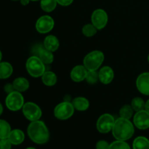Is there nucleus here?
Returning a JSON list of instances; mask_svg holds the SVG:
<instances>
[{
    "label": "nucleus",
    "instance_id": "nucleus-3",
    "mask_svg": "<svg viewBox=\"0 0 149 149\" xmlns=\"http://www.w3.org/2000/svg\"><path fill=\"white\" fill-rule=\"evenodd\" d=\"M104 54L99 50H94L84 58V65L87 71H97L104 61Z\"/></svg>",
    "mask_w": 149,
    "mask_h": 149
},
{
    "label": "nucleus",
    "instance_id": "nucleus-9",
    "mask_svg": "<svg viewBox=\"0 0 149 149\" xmlns=\"http://www.w3.org/2000/svg\"><path fill=\"white\" fill-rule=\"evenodd\" d=\"M91 21L93 26L98 30L103 29L108 23V15L104 10L97 9L93 13Z\"/></svg>",
    "mask_w": 149,
    "mask_h": 149
},
{
    "label": "nucleus",
    "instance_id": "nucleus-31",
    "mask_svg": "<svg viewBox=\"0 0 149 149\" xmlns=\"http://www.w3.org/2000/svg\"><path fill=\"white\" fill-rule=\"evenodd\" d=\"M110 145L106 141H99L96 143V149H109Z\"/></svg>",
    "mask_w": 149,
    "mask_h": 149
},
{
    "label": "nucleus",
    "instance_id": "nucleus-30",
    "mask_svg": "<svg viewBox=\"0 0 149 149\" xmlns=\"http://www.w3.org/2000/svg\"><path fill=\"white\" fill-rule=\"evenodd\" d=\"M12 145L8 138L0 140V149H11Z\"/></svg>",
    "mask_w": 149,
    "mask_h": 149
},
{
    "label": "nucleus",
    "instance_id": "nucleus-24",
    "mask_svg": "<svg viewBox=\"0 0 149 149\" xmlns=\"http://www.w3.org/2000/svg\"><path fill=\"white\" fill-rule=\"evenodd\" d=\"M57 3L56 0H41V8L45 12L50 13L56 8Z\"/></svg>",
    "mask_w": 149,
    "mask_h": 149
},
{
    "label": "nucleus",
    "instance_id": "nucleus-8",
    "mask_svg": "<svg viewBox=\"0 0 149 149\" xmlns=\"http://www.w3.org/2000/svg\"><path fill=\"white\" fill-rule=\"evenodd\" d=\"M114 122V118L112 115L109 113H104L101 115L97 119V124H96L97 130L100 133H108L111 130H112Z\"/></svg>",
    "mask_w": 149,
    "mask_h": 149
},
{
    "label": "nucleus",
    "instance_id": "nucleus-19",
    "mask_svg": "<svg viewBox=\"0 0 149 149\" xmlns=\"http://www.w3.org/2000/svg\"><path fill=\"white\" fill-rule=\"evenodd\" d=\"M13 85L14 87L15 90L18 91L20 93L25 92L29 89V82L26 78L23 77H18L15 79L13 83Z\"/></svg>",
    "mask_w": 149,
    "mask_h": 149
},
{
    "label": "nucleus",
    "instance_id": "nucleus-20",
    "mask_svg": "<svg viewBox=\"0 0 149 149\" xmlns=\"http://www.w3.org/2000/svg\"><path fill=\"white\" fill-rule=\"evenodd\" d=\"M13 66L10 63H0V79H5L9 78L13 74Z\"/></svg>",
    "mask_w": 149,
    "mask_h": 149
},
{
    "label": "nucleus",
    "instance_id": "nucleus-23",
    "mask_svg": "<svg viewBox=\"0 0 149 149\" xmlns=\"http://www.w3.org/2000/svg\"><path fill=\"white\" fill-rule=\"evenodd\" d=\"M11 132V127L10 124L5 120L0 119V140L8 138Z\"/></svg>",
    "mask_w": 149,
    "mask_h": 149
},
{
    "label": "nucleus",
    "instance_id": "nucleus-28",
    "mask_svg": "<svg viewBox=\"0 0 149 149\" xmlns=\"http://www.w3.org/2000/svg\"><path fill=\"white\" fill-rule=\"evenodd\" d=\"M109 149H130V147L125 141H116L110 144Z\"/></svg>",
    "mask_w": 149,
    "mask_h": 149
},
{
    "label": "nucleus",
    "instance_id": "nucleus-7",
    "mask_svg": "<svg viewBox=\"0 0 149 149\" xmlns=\"http://www.w3.org/2000/svg\"><path fill=\"white\" fill-rule=\"evenodd\" d=\"M23 113L25 117L31 122L39 120L42 114L40 107L32 102L24 103L23 106Z\"/></svg>",
    "mask_w": 149,
    "mask_h": 149
},
{
    "label": "nucleus",
    "instance_id": "nucleus-32",
    "mask_svg": "<svg viewBox=\"0 0 149 149\" xmlns=\"http://www.w3.org/2000/svg\"><path fill=\"white\" fill-rule=\"evenodd\" d=\"M58 4L61 6H68L73 2L74 0H56Z\"/></svg>",
    "mask_w": 149,
    "mask_h": 149
},
{
    "label": "nucleus",
    "instance_id": "nucleus-10",
    "mask_svg": "<svg viewBox=\"0 0 149 149\" xmlns=\"http://www.w3.org/2000/svg\"><path fill=\"white\" fill-rule=\"evenodd\" d=\"M55 22L49 15H43L39 17L36 23V29L40 33H47L53 29Z\"/></svg>",
    "mask_w": 149,
    "mask_h": 149
},
{
    "label": "nucleus",
    "instance_id": "nucleus-21",
    "mask_svg": "<svg viewBox=\"0 0 149 149\" xmlns=\"http://www.w3.org/2000/svg\"><path fill=\"white\" fill-rule=\"evenodd\" d=\"M42 80L47 86H54L57 82V77L52 71H45L42 76Z\"/></svg>",
    "mask_w": 149,
    "mask_h": 149
},
{
    "label": "nucleus",
    "instance_id": "nucleus-41",
    "mask_svg": "<svg viewBox=\"0 0 149 149\" xmlns=\"http://www.w3.org/2000/svg\"><path fill=\"white\" fill-rule=\"evenodd\" d=\"M13 1H18V0H13Z\"/></svg>",
    "mask_w": 149,
    "mask_h": 149
},
{
    "label": "nucleus",
    "instance_id": "nucleus-1",
    "mask_svg": "<svg viewBox=\"0 0 149 149\" xmlns=\"http://www.w3.org/2000/svg\"><path fill=\"white\" fill-rule=\"evenodd\" d=\"M28 135L33 142L37 144L46 143L49 138V132L46 125L42 121H34L29 125Z\"/></svg>",
    "mask_w": 149,
    "mask_h": 149
},
{
    "label": "nucleus",
    "instance_id": "nucleus-27",
    "mask_svg": "<svg viewBox=\"0 0 149 149\" xmlns=\"http://www.w3.org/2000/svg\"><path fill=\"white\" fill-rule=\"evenodd\" d=\"M83 34L87 37H91L97 33V29L93 24H87L82 28Z\"/></svg>",
    "mask_w": 149,
    "mask_h": 149
},
{
    "label": "nucleus",
    "instance_id": "nucleus-34",
    "mask_svg": "<svg viewBox=\"0 0 149 149\" xmlns=\"http://www.w3.org/2000/svg\"><path fill=\"white\" fill-rule=\"evenodd\" d=\"M20 3H21L22 5L26 6V5H27V4H29L30 0H20Z\"/></svg>",
    "mask_w": 149,
    "mask_h": 149
},
{
    "label": "nucleus",
    "instance_id": "nucleus-5",
    "mask_svg": "<svg viewBox=\"0 0 149 149\" xmlns=\"http://www.w3.org/2000/svg\"><path fill=\"white\" fill-rule=\"evenodd\" d=\"M5 104L7 109L12 111H19L24 105L23 96L20 92L15 90L7 95L5 99Z\"/></svg>",
    "mask_w": 149,
    "mask_h": 149
},
{
    "label": "nucleus",
    "instance_id": "nucleus-4",
    "mask_svg": "<svg viewBox=\"0 0 149 149\" xmlns=\"http://www.w3.org/2000/svg\"><path fill=\"white\" fill-rule=\"evenodd\" d=\"M26 70L33 77H39L45 72V64L35 55L30 57L26 61Z\"/></svg>",
    "mask_w": 149,
    "mask_h": 149
},
{
    "label": "nucleus",
    "instance_id": "nucleus-12",
    "mask_svg": "<svg viewBox=\"0 0 149 149\" xmlns=\"http://www.w3.org/2000/svg\"><path fill=\"white\" fill-rule=\"evenodd\" d=\"M134 125L140 130L149 128V113L145 109L137 111L133 118Z\"/></svg>",
    "mask_w": 149,
    "mask_h": 149
},
{
    "label": "nucleus",
    "instance_id": "nucleus-11",
    "mask_svg": "<svg viewBox=\"0 0 149 149\" xmlns=\"http://www.w3.org/2000/svg\"><path fill=\"white\" fill-rule=\"evenodd\" d=\"M33 52L34 53L35 56L39 58L46 65L51 64L53 62L54 56L53 54H52V52L47 49L44 47V45L42 46L41 45H39L35 46Z\"/></svg>",
    "mask_w": 149,
    "mask_h": 149
},
{
    "label": "nucleus",
    "instance_id": "nucleus-25",
    "mask_svg": "<svg viewBox=\"0 0 149 149\" xmlns=\"http://www.w3.org/2000/svg\"><path fill=\"white\" fill-rule=\"evenodd\" d=\"M133 111L134 110L132 106L130 105H125L121 108L120 111H119V115H120V117L130 119V118H132V115H133Z\"/></svg>",
    "mask_w": 149,
    "mask_h": 149
},
{
    "label": "nucleus",
    "instance_id": "nucleus-17",
    "mask_svg": "<svg viewBox=\"0 0 149 149\" xmlns=\"http://www.w3.org/2000/svg\"><path fill=\"white\" fill-rule=\"evenodd\" d=\"M9 141H10L13 145H20L23 142L25 139V135L23 132L20 130L15 129L11 130L8 138Z\"/></svg>",
    "mask_w": 149,
    "mask_h": 149
},
{
    "label": "nucleus",
    "instance_id": "nucleus-2",
    "mask_svg": "<svg viewBox=\"0 0 149 149\" xmlns=\"http://www.w3.org/2000/svg\"><path fill=\"white\" fill-rule=\"evenodd\" d=\"M134 131L133 125L130 119L120 117L115 121L112 133L117 141H125L132 138Z\"/></svg>",
    "mask_w": 149,
    "mask_h": 149
},
{
    "label": "nucleus",
    "instance_id": "nucleus-38",
    "mask_svg": "<svg viewBox=\"0 0 149 149\" xmlns=\"http://www.w3.org/2000/svg\"><path fill=\"white\" fill-rule=\"evenodd\" d=\"M26 149H36V148H32V147H29V148H27Z\"/></svg>",
    "mask_w": 149,
    "mask_h": 149
},
{
    "label": "nucleus",
    "instance_id": "nucleus-40",
    "mask_svg": "<svg viewBox=\"0 0 149 149\" xmlns=\"http://www.w3.org/2000/svg\"><path fill=\"white\" fill-rule=\"evenodd\" d=\"M148 63H149V55H148Z\"/></svg>",
    "mask_w": 149,
    "mask_h": 149
},
{
    "label": "nucleus",
    "instance_id": "nucleus-18",
    "mask_svg": "<svg viewBox=\"0 0 149 149\" xmlns=\"http://www.w3.org/2000/svg\"><path fill=\"white\" fill-rule=\"evenodd\" d=\"M72 104L74 109L79 111H84L89 108L90 103L87 98L84 97H77L72 101Z\"/></svg>",
    "mask_w": 149,
    "mask_h": 149
},
{
    "label": "nucleus",
    "instance_id": "nucleus-15",
    "mask_svg": "<svg viewBox=\"0 0 149 149\" xmlns=\"http://www.w3.org/2000/svg\"><path fill=\"white\" fill-rule=\"evenodd\" d=\"M98 77L99 80L103 84H108L112 81L113 77H114V74H113V69L111 67L104 66L100 68V70L99 71Z\"/></svg>",
    "mask_w": 149,
    "mask_h": 149
},
{
    "label": "nucleus",
    "instance_id": "nucleus-22",
    "mask_svg": "<svg viewBox=\"0 0 149 149\" xmlns=\"http://www.w3.org/2000/svg\"><path fill=\"white\" fill-rule=\"evenodd\" d=\"M133 149H149V140L143 136L135 138L132 143Z\"/></svg>",
    "mask_w": 149,
    "mask_h": 149
},
{
    "label": "nucleus",
    "instance_id": "nucleus-6",
    "mask_svg": "<svg viewBox=\"0 0 149 149\" xmlns=\"http://www.w3.org/2000/svg\"><path fill=\"white\" fill-rule=\"evenodd\" d=\"M74 107L72 103L69 101H63L59 103L54 110L55 116L61 120H65L72 116L74 112Z\"/></svg>",
    "mask_w": 149,
    "mask_h": 149
},
{
    "label": "nucleus",
    "instance_id": "nucleus-37",
    "mask_svg": "<svg viewBox=\"0 0 149 149\" xmlns=\"http://www.w3.org/2000/svg\"><path fill=\"white\" fill-rule=\"evenodd\" d=\"M1 58H2V54H1V50H0V63H1Z\"/></svg>",
    "mask_w": 149,
    "mask_h": 149
},
{
    "label": "nucleus",
    "instance_id": "nucleus-39",
    "mask_svg": "<svg viewBox=\"0 0 149 149\" xmlns=\"http://www.w3.org/2000/svg\"><path fill=\"white\" fill-rule=\"evenodd\" d=\"M30 1H39V0H30Z\"/></svg>",
    "mask_w": 149,
    "mask_h": 149
},
{
    "label": "nucleus",
    "instance_id": "nucleus-29",
    "mask_svg": "<svg viewBox=\"0 0 149 149\" xmlns=\"http://www.w3.org/2000/svg\"><path fill=\"white\" fill-rule=\"evenodd\" d=\"M85 79L87 80V81L89 84H95L97 81V80L99 79L98 73L96 71H88V73H87V75Z\"/></svg>",
    "mask_w": 149,
    "mask_h": 149
},
{
    "label": "nucleus",
    "instance_id": "nucleus-33",
    "mask_svg": "<svg viewBox=\"0 0 149 149\" xmlns=\"http://www.w3.org/2000/svg\"><path fill=\"white\" fill-rule=\"evenodd\" d=\"M4 91L6 92V93H7V94H9V93H12V92L15 91V89H14V87H13V84H7L5 86H4Z\"/></svg>",
    "mask_w": 149,
    "mask_h": 149
},
{
    "label": "nucleus",
    "instance_id": "nucleus-36",
    "mask_svg": "<svg viewBox=\"0 0 149 149\" xmlns=\"http://www.w3.org/2000/svg\"><path fill=\"white\" fill-rule=\"evenodd\" d=\"M2 113H3V106H2V104L0 103V116L2 114Z\"/></svg>",
    "mask_w": 149,
    "mask_h": 149
},
{
    "label": "nucleus",
    "instance_id": "nucleus-16",
    "mask_svg": "<svg viewBox=\"0 0 149 149\" xmlns=\"http://www.w3.org/2000/svg\"><path fill=\"white\" fill-rule=\"evenodd\" d=\"M44 47L48 50L51 52H55L59 47V40L56 36L53 35H49L46 36V38L44 40Z\"/></svg>",
    "mask_w": 149,
    "mask_h": 149
},
{
    "label": "nucleus",
    "instance_id": "nucleus-13",
    "mask_svg": "<svg viewBox=\"0 0 149 149\" xmlns=\"http://www.w3.org/2000/svg\"><path fill=\"white\" fill-rule=\"evenodd\" d=\"M136 86L139 92L145 95H149V72L142 73L136 80Z\"/></svg>",
    "mask_w": 149,
    "mask_h": 149
},
{
    "label": "nucleus",
    "instance_id": "nucleus-14",
    "mask_svg": "<svg viewBox=\"0 0 149 149\" xmlns=\"http://www.w3.org/2000/svg\"><path fill=\"white\" fill-rule=\"evenodd\" d=\"M87 73H88V71L84 65H77L73 68L71 72V79L76 82L82 81L86 79Z\"/></svg>",
    "mask_w": 149,
    "mask_h": 149
},
{
    "label": "nucleus",
    "instance_id": "nucleus-35",
    "mask_svg": "<svg viewBox=\"0 0 149 149\" xmlns=\"http://www.w3.org/2000/svg\"><path fill=\"white\" fill-rule=\"evenodd\" d=\"M145 110L147 111L149 113V99L146 102V105H145Z\"/></svg>",
    "mask_w": 149,
    "mask_h": 149
},
{
    "label": "nucleus",
    "instance_id": "nucleus-26",
    "mask_svg": "<svg viewBox=\"0 0 149 149\" xmlns=\"http://www.w3.org/2000/svg\"><path fill=\"white\" fill-rule=\"evenodd\" d=\"M146 103L143 100V99L141 97H136L133 98L131 102V106L135 111H139L143 110L145 109Z\"/></svg>",
    "mask_w": 149,
    "mask_h": 149
}]
</instances>
